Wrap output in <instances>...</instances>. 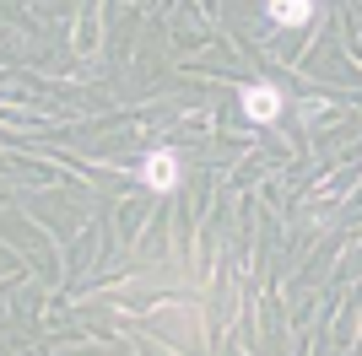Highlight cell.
I'll list each match as a JSON object with an SVG mask.
<instances>
[{
	"mask_svg": "<svg viewBox=\"0 0 362 356\" xmlns=\"http://www.w3.org/2000/svg\"><path fill=\"white\" fill-rule=\"evenodd\" d=\"M265 11H271V22H308L314 16V0H265Z\"/></svg>",
	"mask_w": 362,
	"mask_h": 356,
	"instance_id": "3957f363",
	"label": "cell"
},
{
	"mask_svg": "<svg viewBox=\"0 0 362 356\" xmlns=\"http://www.w3.org/2000/svg\"><path fill=\"white\" fill-rule=\"evenodd\" d=\"M243 114L259 119V124L276 119V114H281V92H276V87H249V92H243Z\"/></svg>",
	"mask_w": 362,
	"mask_h": 356,
	"instance_id": "6da1fadb",
	"label": "cell"
},
{
	"mask_svg": "<svg viewBox=\"0 0 362 356\" xmlns=\"http://www.w3.org/2000/svg\"><path fill=\"white\" fill-rule=\"evenodd\" d=\"M146 184L151 189H173V184H179V157H173V151H151L146 157Z\"/></svg>",
	"mask_w": 362,
	"mask_h": 356,
	"instance_id": "7a4b0ae2",
	"label": "cell"
}]
</instances>
